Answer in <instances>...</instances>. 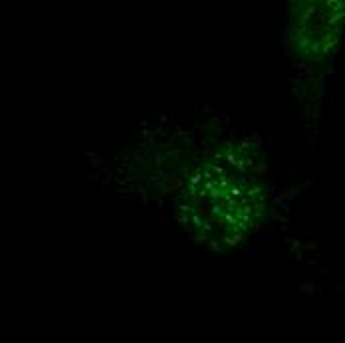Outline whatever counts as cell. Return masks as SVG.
Returning <instances> with one entry per match:
<instances>
[{
	"instance_id": "cell-14",
	"label": "cell",
	"mask_w": 345,
	"mask_h": 343,
	"mask_svg": "<svg viewBox=\"0 0 345 343\" xmlns=\"http://www.w3.org/2000/svg\"><path fill=\"white\" fill-rule=\"evenodd\" d=\"M202 145H204V147H202V151H201V155H202V157H208L210 153H212V149H210V147H208L206 143H202Z\"/></svg>"
},
{
	"instance_id": "cell-9",
	"label": "cell",
	"mask_w": 345,
	"mask_h": 343,
	"mask_svg": "<svg viewBox=\"0 0 345 343\" xmlns=\"http://www.w3.org/2000/svg\"><path fill=\"white\" fill-rule=\"evenodd\" d=\"M280 181H286V179H290V169H284L282 165H280Z\"/></svg>"
},
{
	"instance_id": "cell-2",
	"label": "cell",
	"mask_w": 345,
	"mask_h": 343,
	"mask_svg": "<svg viewBox=\"0 0 345 343\" xmlns=\"http://www.w3.org/2000/svg\"><path fill=\"white\" fill-rule=\"evenodd\" d=\"M161 210V224H163V228L167 230L169 228V222H171V214H169V206H163V208H159Z\"/></svg>"
},
{
	"instance_id": "cell-10",
	"label": "cell",
	"mask_w": 345,
	"mask_h": 343,
	"mask_svg": "<svg viewBox=\"0 0 345 343\" xmlns=\"http://www.w3.org/2000/svg\"><path fill=\"white\" fill-rule=\"evenodd\" d=\"M301 188H304V187H301V184H295V187H292V188H290V193H288V197H290V198H294V197H295V194L300 193Z\"/></svg>"
},
{
	"instance_id": "cell-3",
	"label": "cell",
	"mask_w": 345,
	"mask_h": 343,
	"mask_svg": "<svg viewBox=\"0 0 345 343\" xmlns=\"http://www.w3.org/2000/svg\"><path fill=\"white\" fill-rule=\"evenodd\" d=\"M185 171H187V167H181V169H171V171H163L161 175H163L165 181H169L171 177H179L181 173H185Z\"/></svg>"
},
{
	"instance_id": "cell-6",
	"label": "cell",
	"mask_w": 345,
	"mask_h": 343,
	"mask_svg": "<svg viewBox=\"0 0 345 343\" xmlns=\"http://www.w3.org/2000/svg\"><path fill=\"white\" fill-rule=\"evenodd\" d=\"M250 262V258H232V260H218V264H228V266H236V264H246Z\"/></svg>"
},
{
	"instance_id": "cell-11",
	"label": "cell",
	"mask_w": 345,
	"mask_h": 343,
	"mask_svg": "<svg viewBox=\"0 0 345 343\" xmlns=\"http://www.w3.org/2000/svg\"><path fill=\"white\" fill-rule=\"evenodd\" d=\"M202 242H206V236H204V234H198V236H195V240L191 244L192 246H198V244H202Z\"/></svg>"
},
{
	"instance_id": "cell-12",
	"label": "cell",
	"mask_w": 345,
	"mask_h": 343,
	"mask_svg": "<svg viewBox=\"0 0 345 343\" xmlns=\"http://www.w3.org/2000/svg\"><path fill=\"white\" fill-rule=\"evenodd\" d=\"M208 244H210V250H212V252H216V254H222V248L218 246V242H216V240H210Z\"/></svg>"
},
{
	"instance_id": "cell-16",
	"label": "cell",
	"mask_w": 345,
	"mask_h": 343,
	"mask_svg": "<svg viewBox=\"0 0 345 343\" xmlns=\"http://www.w3.org/2000/svg\"><path fill=\"white\" fill-rule=\"evenodd\" d=\"M290 133H292L294 137H298V135H300V127H298V123H292V131H290Z\"/></svg>"
},
{
	"instance_id": "cell-13",
	"label": "cell",
	"mask_w": 345,
	"mask_h": 343,
	"mask_svg": "<svg viewBox=\"0 0 345 343\" xmlns=\"http://www.w3.org/2000/svg\"><path fill=\"white\" fill-rule=\"evenodd\" d=\"M226 129H228V137L232 139V141H234L236 137H238V133H236V129H234V127H230V125H228V127H226Z\"/></svg>"
},
{
	"instance_id": "cell-1",
	"label": "cell",
	"mask_w": 345,
	"mask_h": 343,
	"mask_svg": "<svg viewBox=\"0 0 345 343\" xmlns=\"http://www.w3.org/2000/svg\"><path fill=\"white\" fill-rule=\"evenodd\" d=\"M85 157L89 159V165L93 169H99L103 165V159H101V155H97V153H85Z\"/></svg>"
},
{
	"instance_id": "cell-18",
	"label": "cell",
	"mask_w": 345,
	"mask_h": 343,
	"mask_svg": "<svg viewBox=\"0 0 345 343\" xmlns=\"http://www.w3.org/2000/svg\"><path fill=\"white\" fill-rule=\"evenodd\" d=\"M111 139H107V137H103V139H99V143H101V147H107V143H109Z\"/></svg>"
},
{
	"instance_id": "cell-19",
	"label": "cell",
	"mask_w": 345,
	"mask_h": 343,
	"mask_svg": "<svg viewBox=\"0 0 345 343\" xmlns=\"http://www.w3.org/2000/svg\"><path fill=\"white\" fill-rule=\"evenodd\" d=\"M264 171H266V167H264V165H262V163H260V165H258V167H256V173H264Z\"/></svg>"
},
{
	"instance_id": "cell-5",
	"label": "cell",
	"mask_w": 345,
	"mask_h": 343,
	"mask_svg": "<svg viewBox=\"0 0 345 343\" xmlns=\"http://www.w3.org/2000/svg\"><path fill=\"white\" fill-rule=\"evenodd\" d=\"M264 141H266V145L270 147V151H276L278 147H280V139L276 137V135H268V137L264 139Z\"/></svg>"
},
{
	"instance_id": "cell-15",
	"label": "cell",
	"mask_w": 345,
	"mask_h": 343,
	"mask_svg": "<svg viewBox=\"0 0 345 343\" xmlns=\"http://www.w3.org/2000/svg\"><path fill=\"white\" fill-rule=\"evenodd\" d=\"M311 288H314V284H301V286H300V290H301V292H310V293H311V292H314Z\"/></svg>"
},
{
	"instance_id": "cell-20",
	"label": "cell",
	"mask_w": 345,
	"mask_h": 343,
	"mask_svg": "<svg viewBox=\"0 0 345 343\" xmlns=\"http://www.w3.org/2000/svg\"><path fill=\"white\" fill-rule=\"evenodd\" d=\"M192 222H195V224H201V218H198V214L192 216Z\"/></svg>"
},
{
	"instance_id": "cell-21",
	"label": "cell",
	"mask_w": 345,
	"mask_h": 343,
	"mask_svg": "<svg viewBox=\"0 0 345 343\" xmlns=\"http://www.w3.org/2000/svg\"><path fill=\"white\" fill-rule=\"evenodd\" d=\"M198 179H201V177H198V175H195V177L191 179V184H195V183H198Z\"/></svg>"
},
{
	"instance_id": "cell-8",
	"label": "cell",
	"mask_w": 345,
	"mask_h": 343,
	"mask_svg": "<svg viewBox=\"0 0 345 343\" xmlns=\"http://www.w3.org/2000/svg\"><path fill=\"white\" fill-rule=\"evenodd\" d=\"M99 198H101V200H109V198H111V193H109V188H107V184H103V187H101Z\"/></svg>"
},
{
	"instance_id": "cell-17",
	"label": "cell",
	"mask_w": 345,
	"mask_h": 343,
	"mask_svg": "<svg viewBox=\"0 0 345 343\" xmlns=\"http://www.w3.org/2000/svg\"><path fill=\"white\" fill-rule=\"evenodd\" d=\"M179 222H181L182 226H187V222H188V218H187L185 214H181V216H179Z\"/></svg>"
},
{
	"instance_id": "cell-7",
	"label": "cell",
	"mask_w": 345,
	"mask_h": 343,
	"mask_svg": "<svg viewBox=\"0 0 345 343\" xmlns=\"http://www.w3.org/2000/svg\"><path fill=\"white\" fill-rule=\"evenodd\" d=\"M179 141H181V145H182V147H187V149H192V145H195V141H192L191 135H185V137H181Z\"/></svg>"
},
{
	"instance_id": "cell-4",
	"label": "cell",
	"mask_w": 345,
	"mask_h": 343,
	"mask_svg": "<svg viewBox=\"0 0 345 343\" xmlns=\"http://www.w3.org/2000/svg\"><path fill=\"white\" fill-rule=\"evenodd\" d=\"M181 187H182L181 177H171L169 179V193H175V190H179Z\"/></svg>"
}]
</instances>
